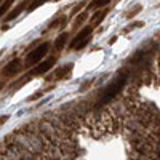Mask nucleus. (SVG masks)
<instances>
[{
  "mask_svg": "<svg viewBox=\"0 0 160 160\" xmlns=\"http://www.w3.org/2000/svg\"><path fill=\"white\" fill-rule=\"evenodd\" d=\"M85 18H87V13H82V15H80V16H78V18L75 19V22H82V21L85 19Z\"/></svg>",
  "mask_w": 160,
  "mask_h": 160,
  "instance_id": "obj_12",
  "label": "nucleus"
},
{
  "mask_svg": "<svg viewBox=\"0 0 160 160\" xmlns=\"http://www.w3.org/2000/svg\"><path fill=\"white\" fill-rule=\"evenodd\" d=\"M48 0H32V3H29V11H32V10H35L37 7H40V5H43V3H47Z\"/></svg>",
  "mask_w": 160,
  "mask_h": 160,
  "instance_id": "obj_10",
  "label": "nucleus"
},
{
  "mask_svg": "<svg viewBox=\"0 0 160 160\" xmlns=\"http://www.w3.org/2000/svg\"><path fill=\"white\" fill-rule=\"evenodd\" d=\"M13 2H15V0H5V2L2 3V8H0V10H2V15H5V13L10 10V7L13 5Z\"/></svg>",
  "mask_w": 160,
  "mask_h": 160,
  "instance_id": "obj_11",
  "label": "nucleus"
},
{
  "mask_svg": "<svg viewBox=\"0 0 160 160\" xmlns=\"http://www.w3.org/2000/svg\"><path fill=\"white\" fill-rule=\"evenodd\" d=\"M125 82H127V75H117L112 82L106 87V90L101 93V96H99V104H104V102H108L111 99H114L120 90H122L125 87Z\"/></svg>",
  "mask_w": 160,
  "mask_h": 160,
  "instance_id": "obj_1",
  "label": "nucleus"
},
{
  "mask_svg": "<svg viewBox=\"0 0 160 160\" xmlns=\"http://www.w3.org/2000/svg\"><path fill=\"white\" fill-rule=\"evenodd\" d=\"M26 5H28V2H22V3H21V5L18 7V8H15V11H11L10 15H7L5 21H11V19H15V18H16V16L19 15V13H21V11H22V10L26 8Z\"/></svg>",
  "mask_w": 160,
  "mask_h": 160,
  "instance_id": "obj_8",
  "label": "nucleus"
},
{
  "mask_svg": "<svg viewBox=\"0 0 160 160\" xmlns=\"http://www.w3.org/2000/svg\"><path fill=\"white\" fill-rule=\"evenodd\" d=\"M55 62H56L55 58H50V59H47V61H42V62H40L31 74H32V75H42V74H47V72L53 68V66H55Z\"/></svg>",
  "mask_w": 160,
  "mask_h": 160,
  "instance_id": "obj_4",
  "label": "nucleus"
},
{
  "mask_svg": "<svg viewBox=\"0 0 160 160\" xmlns=\"http://www.w3.org/2000/svg\"><path fill=\"white\" fill-rule=\"evenodd\" d=\"M21 68H22L21 61H19V59H13V61H10L5 68H3V74H5L7 77H11V75L18 74V72L21 71Z\"/></svg>",
  "mask_w": 160,
  "mask_h": 160,
  "instance_id": "obj_5",
  "label": "nucleus"
},
{
  "mask_svg": "<svg viewBox=\"0 0 160 160\" xmlns=\"http://www.w3.org/2000/svg\"><path fill=\"white\" fill-rule=\"evenodd\" d=\"M108 15V10H101V11H98V13H95L93 15V18H91V26L93 28H96V26L102 21V18Z\"/></svg>",
  "mask_w": 160,
  "mask_h": 160,
  "instance_id": "obj_6",
  "label": "nucleus"
},
{
  "mask_svg": "<svg viewBox=\"0 0 160 160\" xmlns=\"http://www.w3.org/2000/svg\"><path fill=\"white\" fill-rule=\"evenodd\" d=\"M109 3H111V0H91V3L88 5V10H98Z\"/></svg>",
  "mask_w": 160,
  "mask_h": 160,
  "instance_id": "obj_7",
  "label": "nucleus"
},
{
  "mask_svg": "<svg viewBox=\"0 0 160 160\" xmlns=\"http://www.w3.org/2000/svg\"><path fill=\"white\" fill-rule=\"evenodd\" d=\"M93 26H87V28H83L82 31H80L75 37H74V40L71 42V45H69V48L71 50H80V48H83L88 42H90V38H91V34H93Z\"/></svg>",
  "mask_w": 160,
  "mask_h": 160,
  "instance_id": "obj_2",
  "label": "nucleus"
},
{
  "mask_svg": "<svg viewBox=\"0 0 160 160\" xmlns=\"http://www.w3.org/2000/svg\"><path fill=\"white\" fill-rule=\"evenodd\" d=\"M48 48H50V43H42V45H38L37 48H34L32 51H29V55L28 56H26V66H28V68H29V66H35L37 62H40V61H42V58L47 55V53H48Z\"/></svg>",
  "mask_w": 160,
  "mask_h": 160,
  "instance_id": "obj_3",
  "label": "nucleus"
},
{
  "mask_svg": "<svg viewBox=\"0 0 160 160\" xmlns=\"http://www.w3.org/2000/svg\"><path fill=\"white\" fill-rule=\"evenodd\" d=\"M66 40H68V34H61V35L55 40V50H56V51H61V50L64 48Z\"/></svg>",
  "mask_w": 160,
  "mask_h": 160,
  "instance_id": "obj_9",
  "label": "nucleus"
}]
</instances>
